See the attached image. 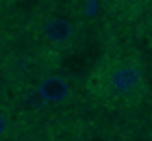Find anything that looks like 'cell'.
Instances as JSON below:
<instances>
[{
  "label": "cell",
  "instance_id": "6da1fadb",
  "mask_svg": "<svg viewBox=\"0 0 152 141\" xmlns=\"http://www.w3.org/2000/svg\"><path fill=\"white\" fill-rule=\"evenodd\" d=\"M87 98L113 113H126L146 102L150 94L148 69L141 54L128 48L107 50L85 78Z\"/></svg>",
  "mask_w": 152,
  "mask_h": 141
},
{
  "label": "cell",
  "instance_id": "7a4b0ae2",
  "mask_svg": "<svg viewBox=\"0 0 152 141\" xmlns=\"http://www.w3.org/2000/svg\"><path fill=\"white\" fill-rule=\"evenodd\" d=\"M26 35L33 48L50 61L72 56L87 44L85 20L67 4L59 9H50V7L37 9L26 22Z\"/></svg>",
  "mask_w": 152,
  "mask_h": 141
},
{
  "label": "cell",
  "instance_id": "3957f363",
  "mask_svg": "<svg viewBox=\"0 0 152 141\" xmlns=\"http://www.w3.org/2000/svg\"><path fill=\"white\" fill-rule=\"evenodd\" d=\"M33 83H35L39 94L44 96V100L50 104V109L54 113L72 111L76 107H80L83 100L87 98L85 80H78L74 74L52 65V61L39 69Z\"/></svg>",
  "mask_w": 152,
  "mask_h": 141
},
{
  "label": "cell",
  "instance_id": "277c9868",
  "mask_svg": "<svg viewBox=\"0 0 152 141\" xmlns=\"http://www.w3.org/2000/svg\"><path fill=\"white\" fill-rule=\"evenodd\" d=\"M109 18L117 22H135L152 9V0H100Z\"/></svg>",
  "mask_w": 152,
  "mask_h": 141
},
{
  "label": "cell",
  "instance_id": "5b68a950",
  "mask_svg": "<svg viewBox=\"0 0 152 141\" xmlns=\"http://www.w3.org/2000/svg\"><path fill=\"white\" fill-rule=\"evenodd\" d=\"M143 37H146V44H148V48L152 50V18L146 22V28H143Z\"/></svg>",
  "mask_w": 152,
  "mask_h": 141
},
{
  "label": "cell",
  "instance_id": "8992f818",
  "mask_svg": "<svg viewBox=\"0 0 152 141\" xmlns=\"http://www.w3.org/2000/svg\"><path fill=\"white\" fill-rule=\"evenodd\" d=\"M18 2H20V0H0V7H2V11L7 13V11L11 9V7H15Z\"/></svg>",
  "mask_w": 152,
  "mask_h": 141
},
{
  "label": "cell",
  "instance_id": "52a82bcc",
  "mask_svg": "<svg viewBox=\"0 0 152 141\" xmlns=\"http://www.w3.org/2000/svg\"><path fill=\"white\" fill-rule=\"evenodd\" d=\"M148 124H150V128H152V109H150V122Z\"/></svg>",
  "mask_w": 152,
  "mask_h": 141
}]
</instances>
